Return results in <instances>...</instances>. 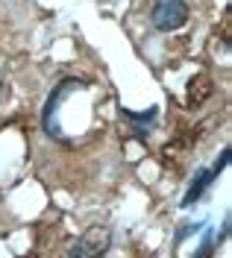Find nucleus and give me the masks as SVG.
Returning <instances> with one entry per match:
<instances>
[{"label": "nucleus", "instance_id": "nucleus-1", "mask_svg": "<svg viewBox=\"0 0 232 258\" xmlns=\"http://www.w3.org/2000/svg\"><path fill=\"white\" fill-rule=\"evenodd\" d=\"M80 88H85L83 80H77V77H65V80L50 91L47 100H44V109H41V129H44L47 138L59 141V144H68L65 132H62V126H59V109H62V103L71 97V91H80Z\"/></svg>", "mask_w": 232, "mask_h": 258}, {"label": "nucleus", "instance_id": "nucleus-2", "mask_svg": "<svg viewBox=\"0 0 232 258\" xmlns=\"http://www.w3.org/2000/svg\"><path fill=\"white\" fill-rule=\"evenodd\" d=\"M229 159H232V150H229V147H223L212 167H203V170H197V173H194V179H191V185H188V191H185V197H183V209H188V206H194L197 200H203V194L212 188V182H215V179L226 170Z\"/></svg>", "mask_w": 232, "mask_h": 258}, {"label": "nucleus", "instance_id": "nucleus-3", "mask_svg": "<svg viewBox=\"0 0 232 258\" xmlns=\"http://www.w3.org/2000/svg\"><path fill=\"white\" fill-rule=\"evenodd\" d=\"M112 249V232L106 226H91L68 249V258H103Z\"/></svg>", "mask_w": 232, "mask_h": 258}, {"label": "nucleus", "instance_id": "nucleus-4", "mask_svg": "<svg viewBox=\"0 0 232 258\" xmlns=\"http://www.w3.org/2000/svg\"><path fill=\"white\" fill-rule=\"evenodd\" d=\"M150 21L159 32H173L188 21V6L185 0H156L150 9Z\"/></svg>", "mask_w": 232, "mask_h": 258}, {"label": "nucleus", "instance_id": "nucleus-5", "mask_svg": "<svg viewBox=\"0 0 232 258\" xmlns=\"http://www.w3.org/2000/svg\"><path fill=\"white\" fill-rule=\"evenodd\" d=\"M121 117L127 120V126L133 132L135 141H147V135L156 129V117H159V109L150 106L147 112H130V109H121Z\"/></svg>", "mask_w": 232, "mask_h": 258}, {"label": "nucleus", "instance_id": "nucleus-6", "mask_svg": "<svg viewBox=\"0 0 232 258\" xmlns=\"http://www.w3.org/2000/svg\"><path fill=\"white\" fill-rule=\"evenodd\" d=\"M226 235H229V220H223V229H220V235H217L215 229H206V235H203V246H200V252L194 258H212L220 243L226 241Z\"/></svg>", "mask_w": 232, "mask_h": 258}, {"label": "nucleus", "instance_id": "nucleus-7", "mask_svg": "<svg viewBox=\"0 0 232 258\" xmlns=\"http://www.w3.org/2000/svg\"><path fill=\"white\" fill-rule=\"evenodd\" d=\"M197 229H206V223H185V226H180V229H177V246L188 241L191 232H197Z\"/></svg>", "mask_w": 232, "mask_h": 258}]
</instances>
